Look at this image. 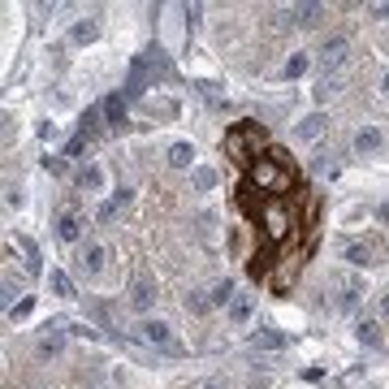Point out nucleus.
I'll use <instances>...</instances> for the list:
<instances>
[{"label":"nucleus","instance_id":"nucleus-1","mask_svg":"<svg viewBox=\"0 0 389 389\" xmlns=\"http://www.w3.org/2000/svg\"><path fill=\"white\" fill-rule=\"evenodd\" d=\"M268 143V130L259 126V121H238L225 130V152H230V160L238 169H251L255 160H259V148Z\"/></svg>","mask_w":389,"mask_h":389},{"label":"nucleus","instance_id":"nucleus-2","mask_svg":"<svg viewBox=\"0 0 389 389\" xmlns=\"http://www.w3.org/2000/svg\"><path fill=\"white\" fill-rule=\"evenodd\" d=\"M290 182H295V173H290L286 165H277L272 156H259L255 165L247 169V186H259V190H268V194H286Z\"/></svg>","mask_w":389,"mask_h":389},{"label":"nucleus","instance_id":"nucleus-3","mask_svg":"<svg viewBox=\"0 0 389 389\" xmlns=\"http://www.w3.org/2000/svg\"><path fill=\"white\" fill-rule=\"evenodd\" d=\"M259 221H264V234H268V242H281V238L290 234V225H295V217H290V208H286L281 199H272V203H264V208H259Z\"/></svg>","mask_w":389,"mask_h":389},{"label":"nucleus","instance_id":"nucleus-4","mask_svg":"<svg viewBox=\"0 0 389 389\" xmlns=\"http://www.w3.org/2000/svg\"><path fill=\"white\" fill-rule=\"evenodd\" d=\"M139 337H143V342H152V346H160V350H169V355H177V342H173V333H169L165 320H143L139 324Z\"/></svg>","mask_w":389,"mask_h":389},{"label":"nucleus","instance_id":"nucleus-5","mask_svg":"<svg viewBox=\"0 0 389 389\" xmlns=\"http://www.w3.org/2000/svg\"><path fill=\"white\" fill-rule=\"evenodd\" d=\"M346 48H350V43H346L342 35H333V39H324V43H320V57H316V61H320V70H324V74H333V70H337V65H342V61H346Z\"/></svg>","mask_w":389,"mask_h":389},{"label":"nucleus","instance_id":"nucleus-6","mask_svg":"<svg viewBox=\"0 0 389 389\" xmlns=\"http://www.w3.org/2000/svg\"><path fill=\"white\" fill-rule=\"evenodd\" d=\"M104 259H108V247H104V242H87V247L78 251V268H83V272H100Z\"/></svg>","mask_w":389,"mask_h":389},{"label":"nucleus","instance_id":"nucleus-7","mask_svg":"<svg viewBox=\"0 0 389 389\" xmlns=\"http://www.w3.org/2000/svg\"><path fill=\"white\" fill-rule=\"evenodd\" d=\"M152 303H156V286L148 277H139L134 286H130V307H134V312H148Z\"/></svg>","mask_w":389,"mask_h":389},{"label":"nucleus","instance_id":"nucleus-8","mask_svg":"<svg viewBox=\"0 0 389 389\" xmlns=\"http://www.w3.org/2000/svg\"><path fill=\"white\" fill-rule=\"evenodd\" d=\"M337 290H342V295H337V307H342V312H355V307H359V299H363V281L346 277Z\"/></svg>","mask_w":389,"mask_h":389},{"label":"nucleus","instance_id":"nucleus-9","mask_svg":"<svg viewBox=\"0 0 389 389\" xmlns=\"http://www.w3.org/2000/svg\"><path fill=\"white\" fill-rule=\"evenodd\" d=\"M324 126H329V117H324V112H312V117H303V121H299L295 134H299L303 143H312V139H320V134H324Z\"/></svg>","mask_w":389,"mask_h":389},{"label":"nucleus","instance_id":"nucleus-10","mask_svg":"<svg viewBox=\"0 0 389 389\" xmlns=\"http://www.w3.org/2000/svg\"><path fill=\"white\" fill-rule=\"evenodd\" d=\"M100 108H104V117H108V130H121L126 126V95H108Z\"/></svg>","mask_w":389,"mask_h":389},{"label":"nucleus","instance_id":"nucleus-11","mask_svg":"<svg viewBox=\"0 0 389 389\" xmlns=\"http://www.w3.org/2000/svg\"><path fill=\"white\" fill-rule=\"evenodd\" d=\"M57 238L61 242H78V238H83V221H78L74 212H61L57 217Z\"/></svg>","mask_w":389,"mask_h":389},{"label":"nucleus","instance_id":"nucleus-12","mask_svg":"<svg viewBox=\"0 0 389 389\" xmlns=\"http://www.w3.org/2000/svg\"><path fill=\"white\" fill-rule=\"evenodd\" d=\"M372 255H377V247H372V242H346V259H350L355 268H368V264H377Z\"/></svg>","mask_w":389,"mask_h":389},{"label":"nucleus","instance_id":"nucleus-13","mask_svg":"<svg viewBox=\"0 0 389 389\" xmlns=\"http://www.w3.org/2000/svg\"><path fill=\"white\" fill-rule=\"evenodd\" d=\"M355 333H359V342H363V346H372V350H381V346H385L381 324H377V320H368V316L359 320V329H355Z\"/></svg>","mask_w":389,"mask_h":389},{"label":"nucleus","instance_id":"nucleus-14","mask_svg":"<svg viewBox=\"0 0 389 389\" xmlns=\"http://www.w3.org/2000/svg\"><path fill=\"white\" fill-rule=\"evenodd\" d=\"M324 18V5H295L290 9V22H299V26H316Z\"/></svg>","mask_w":389,"mask_h":389},{"label":"nucleus","instance_id":"nucleus-15","mask_svg":"<svg viewBox=\"0 0 389 389\" xmlns=\"http://www.w3.org/2000/svg\"><path fill=\"white\" fill-rule=\"evenodd\" d=\"M377 148H381V130L377 126H363L359 134H355V152L368 156V152H377Z\"/></svg>","mask_w":389,"mask_h":389},{"label":"nucleus","instance_id":"nucleus-16","mask_svg":"<svg viewBox=\"0 0 389 389\" xmlns=\"http://www.w3.org/2000/svg\"><path fill=\"white\" fill-rule=\"evenodd\" d=\"M61 350H65V329L57 324L52 333H43V337H39V355L48 359V355H61Z\"/></svg>","mask_w":389,"mask_h":389},{"label":"nucleus","instance_id":"nucleus-17","mask_svg":"<svg viewBox=\"0 0 389 389\" xmlns=\"http://www.w3.org/2000/svg\"><path fill=\"white\" fill-rule=\"evenodd\" d=\"M251 342L264 346V350H281V346H286V333H277V329H255Z\"/></svg>","mask_w":389,"mask_h":389},{"label":"nucleus","instance_id":"nucleus-18","mask_svg":"<svg viewBox=\"0 0 389 389\" xmlns=\"http://www.w3.org/2000/svg\"><path fill=\"white\" fill-rule=\"evenodd\" d=\"M272 259H277V255H272V251H259V255L251 259V264H247V272H251V277H255V281H264V277H268V272H272Z\"/></svg>","mask_w":389,"mask_h":389},{"label":"nucleus","instance_id":"nucleus-19","mask_svg":"<svg viewBox=\"0 0 389 389\" xmlns=\"http://www.w3.org/2000/svg\"><path fill=\"white\" fill-rule=\"evenodd\" d=\"M190 160H194V148H190V143H173V148H169V165H173V169H190Z\"/></svg>","mask_w":389,"mask_h":389},{"label":"nucleus","instance_id":"nucleus-20","mask_svg":"<svg viewBox=\"0 0 389 389\" xmlns=\"http://www.w3.org/2000/svg\"><path fill=\"white\" fill-rule=\"evenodd\" d=\"M95 35H100V22H95V18H87V22H78V26L70 30V39H74V43H91Z\"/></svg>","mask_w":389,"mask_h":389},{"label":"nucleus","instance_id":"nucleus-21","mask_svg":"<svg viewBox=\"0 0 389 389\" xmlns=\"http://www.w3.org/2000/svg\"><path fill=\"white\" fill-rule=\"evenodd\" d=\"M78 186H83V190H100L104 186V169L100 165H87L83 173H78Z\"/></svg>","mask_w":389,"mask_h":389},{"label":"nucleus","instance_id":"nucleus-22","mask_svg":"<svg viewBox=\"0 0 389 389\" xmlns=\"http://www.w3.org/2000/svg\"><path fill=\"white\" fill-rule=\"evenodd\" d=\"M247 320H251V299L238 295V299L230 303V324H247Z\"/></svg>","mask_w":389,"mask_h":389},{"label":"nucleus","instance_id":"nucleus-23","mask_svg":"<svg viewBox=\"0 0 389 389\" xmlns=\"http://www.w3.org/2000/svg\"><path fill=\"white\" fill-rule=\"evenodd\" d=\"M48 281H52V290L61 299H74V281H70V272H61V268H52L48 272Z\"/></svg>","mask_w":389,"mask_h":389},{"label":"nucleus","instance_id":"nucleus-24","mask_svg":"<svg viewBox=\"0 0 389 389\" xmlns=\"http://www.w3.org/2000/svg\"><path fill=\"white\" fill-rule=\"evenodd\" d=\"M208 299H212V307H230L238 295H234V286H230V281H221V286H212V290H208Z\"/></svg>","mask_w":389,"mask_h":389},{"label":"nucleus","instance_id":"nucleus-25","mask_svg":"<svg viewBox=\"0 0 389 389\" xmlns=\"http://www.w3.org/2000/svg\"><path fill=\"white\" fill-rule=\"evenodd\" d=\"M307 65H312V61H307V52H295V57L286 61L281 74H286V78H299V74H307Z\"/></svg>","mask_w":389,"mask_h":389},{"label":"nucleus","instance_id":"nucleus-26","mask_svg":"<svg viewBox=\"0 0 389 389\" xmlns=\"http://www.w3.org/2000/svg\"><path fill=\"white\" fill-rule=\"evenodd\" d=\"M22 251H26V268H30V272H39V251H35V242L22 238Z\"/></svg>","mask_w":389,"mask_h":389},{"label":"nucleus","instance_id":"nucleus-27","mask_svg":"<svg viewBox=\"0 0 389 389\" xmlns=\"http://www.w3.org/2000/svg\"><path fill=\"white\" fill-rule=\"evenodd\" d=\"M208 307H212V299H208V295H199V290H194V295L186 299V312H208Z\"/></svg>","mask_w":389,"mask_h":389},{"label":"nucleus","instance_id":"nucleus-28","mask_svg":"<svg viewBox=\"0 0 389 389\" xmlns=\"http://www.w3.org/2000/svg\"><path fill=\"white\" fill-rule=\"evenodd\" d=\"M212 182H217V173H212V169H194V186H199V190H208Z\"/></svg>","mask_w":389,"mask_h":389},{"label":"nucleus","instance_id":"nucleus-29","mask_svg":"<svg viewBox=\"0 0 389 389\" xmlns=\"http://www.w3.org/2000/svg\"><path fill=\"white\" fill-rule=\"evenodd\" d=\"M121 208H126L121 199H108V203L100 208V221H112V217H117V212H121Z\"/></svg>","mask_w":389,"mask_h":389},{"label":"nucleus","instance_id":"nucleus-30","mask_svg":"<svg viewBox=\"0 0 389 389\" xmlns=\"http://www.w3.org/2000/svg\"><path fill=\"white\" fill-rule=\"evenodd\" d=\"M43 169L61 177V173H65V156H48V160H43Z\"/></svg>","mask_w":389,"mask_h":389},{"label":"nucleus","instance_id":"nucleus-31","mask_svg":"<svg viewBox=\"0 0 389 389\" xmlns=\"http://www.w3.org/2000/svg\"><path fill=\"white\" fill-rule=\"evenodd\" d=\"M377 13H381V18H385V22H389V5H377Z\"/></svg>","mask_w":389,"mask_h":389},{"label":"nucleus","instance_id":"nucleus-32","mask_svg":"<svg viewBox=\"0 0 389 389\" xmlns=\"http://www.w3.org/2000/svg\"><path fill=\"white\" fill-rule=\"evenodd\" d=\"M381 312H385V320H389V295H385V303H381Z\"/></svg>","mask_w":389,"mask_h":389},{"label":"nucleus","instance_id":"nucleus-33","mask_svg":"<svg viewBox=\"0 0 389 389\" xmlns=\"http://www.w3.org/2000/svg\"><path fill=\"white\" fill-rule=\"evenodd\" d=\"M381 91H385V95H389V74H385V83H381Z\"/></svg>","mask_w":389,"mask_h":389},{"label":"nucleus","instance_id":"nucleus-34","mask_svg":"<svg viewBox=\"0 0 389 389\" xmlns=\"http://www.w3.org/2000/svg\"><path fill=\"white\" fill-rule=\"evenodd\" d=\"M203 389H221V385H217V381H208V385H203Z\"/></svg>","mask_w":389,"mask_h":389}]
</instances>
